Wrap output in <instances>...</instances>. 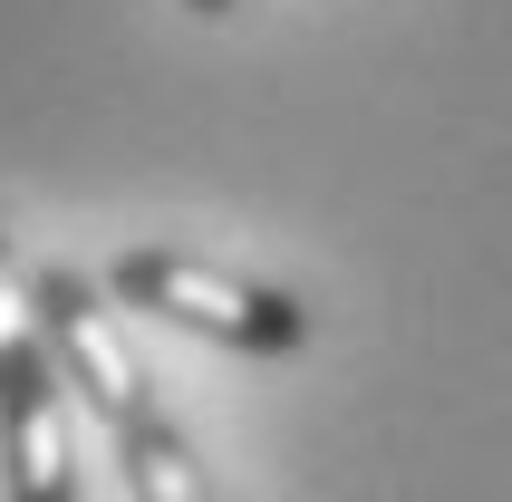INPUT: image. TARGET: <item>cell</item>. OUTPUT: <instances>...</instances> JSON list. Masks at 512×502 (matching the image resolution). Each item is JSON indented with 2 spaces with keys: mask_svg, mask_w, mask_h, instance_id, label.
Instances as JSON below:
<instances>
[{
  "mask_svg": "<svg viewBox=\"0 0 512 502\" xmlns=\"http://www.w3.org/2000/svg\"><path fill=\"white\" fill-rule=\"evenodd\" d=\"M0 483H10V502H78L68 377H58V358H49L39 290H29L10 242H0Z\"/></svg>",
  "mask_w": 512,
  "mask_h": 502,
  "instance_id": "obj_1",
  "label": "cell"
},
{
  "mask_svg": "<svg viewBox=\"0 0 512 502\" xmlns=\"http://www.w3.org/2000/svg\"><path fill=\"white\" fill-rule=\"evenodd\" d=\"M107 290L145 319H174V329L213 338V348H242V358H290L310 338V309L290 290H261V280H232L194 251H126L107 271Z\"/></svg>",
  "mask_w": 512,
  "mask_h": 502,
  "instance_id": "obj_2",
  "label": "cell"
},
{
  "mask_svg": "<svg viewBox=\"0 0 512 502\" xmlns=\"http://www.w3.org/2000/svg\"><path fill=\"white\" fill-rule=\"evenodd\" d=\"M29 290H39V329H49L58 377L78 387V406L107 425V435H126V425L145 416V377H136V358L116 348V329H107V309H97V290H87L68 261L29 271Z\"/></svg>",
  "mask_w": 512,
  "mask_h": 502,
  "instance_id": "obj_3",
  "label": "cell"
},
{
  "mask_svg": "<svg viewBox=\"0 0 512 502\" xmlns=\"http://www.w3.org/2000/svg\"><path fill=\"white\" fill-rule=\"evenodd\" d=\"M116 454H126V493H136V502H223V493H213V474L194 464V445H184L155 406L116 435Z\"/></svg>",
  "mask_w": 512,
  "mask_h": 502,
  "instance_id": "obj_4",
  "label": "cell"
},
{
  "mask_svg": "<svg viewBox=\"0 0 512 502\" xmlns=\"http://www.w3.org/2000/svg\"><path fill=\"white\" fill-rule=\"evenodd\" d=\"M194 10H232V0H194Z\"/></svg>",
  "mask_w": 512,
  "mask_h": 502,
  "instance_id": "obj_5",
  "label": "cell"
}]
</instances>
